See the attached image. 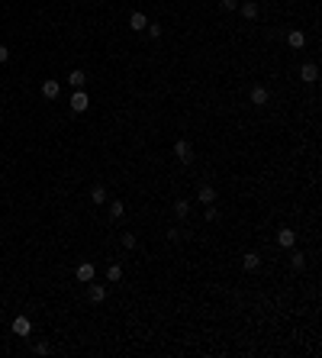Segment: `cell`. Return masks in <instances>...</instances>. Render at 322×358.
I'll use <instances>...</instances> for the list:
<instances>
[{"instance_id":"6da1fadb","label":"cell","mask_w":322,"mask_h":358,"mask_svg":"<svg viewBox=\"0 0 322 358\" xmlns=\"http://www.w3.org/2000/svg\"><path fill=\"white\" fill-rule=\"evenodd\" d=\"M174 155H177V162H181V165H190V162H194V146H190L187 139H177L174 142Z\"/></svg>"},{"instance_id":"7a4b0ae2","label":"cell","mask_w":322,"mask_h":358,"mask_svg":"<svg viewBox=\"0 0 322 358\" xmlns=\"http://www.w3.org/2000/svg\"><path fill=\"white\" fill-rule=\"evenodd\" d=\"M248 97H251V103H255V107H268L271 91H268V87H261V84H255V87L248 91Z\"/></svg>"},{"instance_id":"3957f363","label":"cell","mask_w":322,"mask_h":358,"mask_svg":"<svg viewBox=\"0 0 322 358\" xmlns=\"http://www.w3.org/2000/svg\"><path fill=\"white\" fill-rule=\"evenodd\" d=\"M87 107H91V97H87L84 91H74L71 94V113H84Z\"/></svg>"},{"instance_id":"277c9868","label":"cell","mask_w":322,"mask_h":358,"mask_svg":"<svg viewBox=\"0 0 322 358\" xmlns=\"http://www.w3.org/2000/svg\"><path fill=\"white\" fill-rule=\"evenodd\" d=\"M300 78H303V84H316L319 81V68L313 65V61H306V65L300 68Z\"/></svg>"},{"instance_id":"5b68a950","label":"cell","mask_w":322,"mask_h":358,"mask_svg":"<svg viewBox=\"0 0 322 358\" xmlns=\"http://www.w3.org/2000/svg\"><path fill=\"white\" fill-rule=\"evenodd\" d=\"M293 242H297V232H293L290 226H284V229L277 232V245L280 249H293Z\"/></svg>"},{"instance_id":"8992f818","label":"cell","mask_w":322,"mask_h":358,"mask_svg":"<svg viewBox=\"0 0 322 358\" xmlns=\"http://www.w3.org/2000/svg\"><path fill=\"white\" fill-rule=\"evenodd\" d=\"M87 297H91L94 304H104V300H107V287H104V284H94V281H87Z\"/></svg>"},{"instance_id":"52a82bcc","label":"cell","mask_w":322,"mask_h":358,"mask_svg":"<svg viewBox=\"0 0 322 358\" xmlns=\"http://www.w3.org/2000/svg\"><path fill=\"white\" fill-rule=\"evenodd\" d=\"M145 26H148V16L142 10H135L132 16H129V29H132V32H145Z\"/></svg>"},{"instance_id":"ba28073f","label":"cell","mask_w":322,"mask_h":358,"mask_svg":"<svg viewBox=\"0 0 322 358\" xmlns=\"http://www.w3.org/2000/svg\"><path fill=\"white\" fill-rule=\"evenodd\" d=\"M74 274H78V281H81V284H87V281H94V278H97V268H94L91 261H84V265H78V271H74Z\"/></svg>"},{"instance_id":"9c48e42d","label":"cell","mask_w":322,"mask_h":358,"mask_svg":"<svg viewBox=\"0 0 322 358\" xmlns=\"http://www.w3.org/2000/svg\"><path fill=\"white\" fill-rule=\"evenodd\" d=\"M58 94H61V84H58V81H55V78H45V81H42V97L55 100V97H58Z\"/></svg>"},{"instance_id":"30bf717a","label":"cell","mask_w":322,"mask_h":358,"mask_svg":"<svg viewBox=\"0 0 322 358\" xmlns=\"http://www.w3.org/2000/svg\"><path fill=\"white\" fill-rule=\"evenodd\" d=\"M197 200H200V203H213V200H216V187L200 184V187H197Z\"/></svg>"},{"instance_id":"8fae6325","label":"cell","mask_w":322,"mask_h":358,"mask_svg":"<svg viewBox=\"0 0 322 358\" xmlns=\"http://www.w3.org/2000/svg\"><path fill=\"white\" fill-rule=\"evenodd\" d=\"M13 333H16V336H29L32 333V323L26 320V316H16V320H13Z\"/></svg>"},{"instance_id":"7c38bea8","label":"cell","mask_w":322,"mask_h":358,"mask_svg":"<svg viewBox=\"0 0 322 358\" xmlns=\"http://www.w3.org/2000/svg\"><path fill=\"white\" fill-rule=\"evenodd\" d=\"M242 268L245 271H258V268H261V255H258V252H248V255L242 258Z\"/></svg>"},{"instance_id":"4fadbf2b","label":"cell","mask_w":322,"mask_h":358,"mask_svg":"<svg viewBox=\"0 0 322 358\" xmlns=\"http://www.w3.org/2000/svg\"><path fill=\"white\" fill-rule=\"evenodd\" d=\"M287 45H290V49H303V45H306V32L293 29L290 36H287Z\"/></svg>"},{"instance_id":"5bb4252c","label":"cell","mask_w":322,"mask_h":358,"mask_svg":"<svg viewBox=\"0 0 322 358\" xmlns=\"http://www.w3.org/2000/svg\"><path fill=\"white\" fill-rule=\"evenodd\" d=\"M68 84H71V87H78V91H81V87H84V84H87V74H84V71H81V68H74V71H71V74H68Z\"/></svg>"},{"instance_id":"9a60e30c","label":"cell","mask_w":322,"mask_h":358,"mask_svg":"<svg viewBox=\"0 0 322 358\" xmlns=\"http://www.w3.org/2000/svg\"><path fill=\"white\" fill-rule=\"evenodd\" d=\"M238 10H242L245 19H258V3H255V0H245V3H238Z\"/></svg>"},{"instance_id":"2e32d148","label":"cell","mask_w":322,"mask_h":358,"mask_svg":"<svg viewBox=\"0 0 322 358\" xmlns=\"http://www.w3.org/2000/svg\"><path fill=\"white\" fill-rule=\"evenodd\" d=\"M107 281H109V284H119V281H122V265H109L107 268Z\"/></svg>"},{"instance_id":"e0dca14e","label":"cell","mask_w":322,"mask_h":358,"mask_svg":"<svg viewBox=\"0 0 322 358\" xmlns=\"http://www.w3.org/2000/svg\"><path fill=\"white\" fill-rule=\"evenodd\" d=\"M91 200L97 203V206H104V203H107V187H104V184H97V187L91 190Z\"/></svg>"},{"instance_id":"ac0fdd59","label":"cell","mask_w":322,"mask_h":358,"mask_svg":"<svg viewBox=\"0 0 322 358\" xmlns=\"http://www.w3.org/2000/svg\"><path fill=\"white\" fill-rule=\"evenodd\" d=\"M290 268H293V271H303V268H306L303 252H293V255H290Z\"/></svg>"},{"instance_id":"d6986e66","label":"cell","mask_w":322,"mask_h":358,"mask_svg":"<svg viewBox=\"0 0 322 358\" xmlns=\"http://www.w3.org/2000/svg\"><path fill=\"white\" fill-rule=\"evenodd\" d=\"M107 206H109V216H113V219H122V210H126L122 200H109Z\"/></svg>"},{"instance_id":"ffe728a7","label":"cell","mask_w":322,"mask_h":358,"mask_svg":"<svg viewBox=\"0 0 322 358\" xmlns=\"http://www.w3.org/2000/svg\"><path fill=\"white\" fill-rule=\"evenodd\" d=\"M187 213H190V203H187V200H174V216H177V219H184Z\"/></svg>"},{"instance_id":"44dd1931","label":"cell","mask_w":322,"mask_h":358,"mask_svg":"<svg viewBox=\"0 0 322 358\" xmlns=\"http://www.w3.org/2000/svg\"><path fill=\"white\" fill-rule=\"evenodd\" d=\"M122 249H135V236L132 232H122Z\"/></svg>"},{"instance_id":"7402d4cb","label":"cell","mask_w":322,"mask_h":358,"mask_svg":"<svg viewBox=\"0 0 322 358\" xmlns=\"http://www.w3.org/2000/svg\"><path fill=\"white\" fill-rule=\"evenodd\" d=\"M145 29H148V36H152V39H161V26L158 23H148Z\"/></svg>"},{"instance_id":"603a6c76","label":"cell","mask_w":322,"mask_h":358,"mask_svg":"<svg viewBox=\"0 0 322 358\" xmlns=\"http://www.w3.org/2000/svg\"><path fill=\"white\" fill-rule=\"evenodd\" d=\"M222 10L229 13V10H238V0H222Z\"/></svg>"},{"instance_id":"cb8c5ba5","label":"cell","mask_w":322,"mask_h":358,"mask_svg":"<svg viewBox=\"0 0 322 358\" xmlns=\"http://www.w3.org/2000/svg\"><path fill=\"white\" fill-rule=\"evenodd\" d=\"M36 355H49V342H36Z\"/></svg>"},{"instance_id":"d4e9b609","label":"cell","mask_w":322,"mask_h":358,"mask_svg":"<svg viewBox=\"0 0 322 358\" xmlns=\"http://www.w3.org/2000/svg\"><path fill=\"white\" fill-rule=\"evenodd\" d=\"M207 219H219V210H216V206H210V203H207Z\"/></svg>"},{"instance_id":"484cf974","label":"cell","mask_w":322,"mask_h":358,"mask_svg":"<svg viewBox=\"0 0 322 358\" xmlns=\"http://www.w3.org/2000/svg\"><path fill=\"white\" fill-rule=\"evenodd\" d=\"M6 58H10V49H6V45H0V65H3Z\"/></svg>"},{"instance_id":"4316f807","label":"cell","mask_w":322,"mask_h":358,"mask_svg":"<svg viewBox=\"0 0 322 358\" xmlns=\"http://www.w3.org/2000/svg\"><path fill=\"white\" fill-rule=\"evenodd\" d=\"M0 123H3V110H0Z\"/></svg>"}]
</instances>
